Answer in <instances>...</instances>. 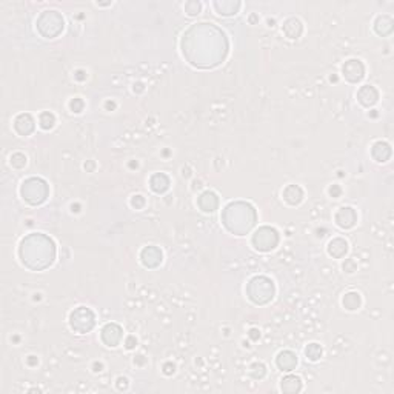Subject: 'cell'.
Listing matches in <instances>:
<instances>
[{"label":"cell","mask_w":394,"mask_h":394,"mask_svg":"<svg viewBox=\"0 0 394 394\" xmlns=\"http://www.w3.org/2000/svg\"><path fill=\"white\" fill-rule=\"evenodd\" d=\"M122 339V328L116 323H108L102 329V340L108 346H116Z\"/></svg>","instance_id":"cell-6"},{"label":"cell","mask_w":394,"mask_h":394,"mask_svg":"<svg viewBox=\"0 0 394 394\" xmlns=\"http://www.w3.org/2000/svg\"><path fill=\"white\" fill-rule=\"evenodd\" d=\"M343 307L346 310H357L360 307V296L357 293H348L343 297Z\"/></svg>","instance_id":"cell-19"},{"label":"cell","mask_w":394,"mask_h":394,"mask_svg":"<svg viewBox=\"0 0 394 394\" xmlns=\"http://www.w3.org/2000/svg\"><path fill=\"white\" fill-rule=\"evenodd\" d=\"M283 199H285L290 205H297L301 203V200L304 199V191L301 186L297 185H290L285 188L283 191Z\"/></svg>","instance_id":"cell-13"},{"label":"cell","mask_w":394,"mask_h":394,"mask_svg":"<svg viewBox=\"0 0 394 394\" xmlns=\"http://www.w3.org/2000/svg\"><path fill=\"white\" fill-rule=\"evenodd\" d=\"M364 73H365V68H364V65H362L360 60L353 59V60H348L343 65V74L350 82H359L360 79L364 77Z\"/></svg>","instance_id":"cell-5"},{"label":"cell","mask_w":394,"mask_h":394,"mask_svg":"<svg viewBox=\"0 0 394 394\" xmlns=\"http://www.w3.org/2000/svg\"><path fill=\"white\" fill-rule=\"evenodd\" d=\"M14 128L19 134L28 136V134H31L34 131V120L29 114H20V116L15 117V120H14Z\"/></svg>","instance_id":"cell-7"},{"label":"cell","mask_w":394,"mask_h":394,"mask_svg":"<svg viewBox=\"0 0 394 394\" xmlns=\"http://www.w3.org/2000/svg\"><path fill=\"white\" fill-rule=\"evenodd\" d=\"M54 123H56V119H54V116H53L51 113H43V114L40 116V127H42L43 130H50V128H53V127H54Z\"/></svg>","instance_id":"cell-21"},{"label":"cell","mask_w":394,"mask_h":394,"mask_svg":"<svg viewBox=\"0 0 394 394\" xmlns=\"http://www.w3.org/2000/svg\"><path fill=\"white\" fill-rule=\"evenodd\" d=\"M279 242V234L270 227H263L253 236V245L260 251H270Z\"/></svg>","instance_id":"cell-4"},{"label":"cell","mask_w":394,"mask_h":394,"mask_svg":"<svg viewBox=\"0 0 394 394\" xmlns=\"http://www.w3.org/2000/svg\"><path fill=\"white\" fill-rule=\"evenodd\" d=\"M168 186H169V179H168V176L162 174V172L154 174L151 177V188L156 193H165L168 190Z\"/></svg>","instance_id":"cell-17"},{"label":"cell","mask_w":394,"mask_h":394,"mask_svg":"<svg viewBox=\"0 0 394 394\" xmlns=\"http://www.w3.org/2000/svg\"><path fill=\"white\" fill-rule=\"evenodd\" d=\"M346 249H348V245H346V242L342 240V239H334L333 242H329V245H328V253L331 256H334V257L345 256Z\"/></svg>","instance_id":"cell-18"},{"label":"cell","mask_w":394,"mask_h":394,"mask_svg":"<svg viewBox=\"0 0 394 394\" xmlns=\"http://www.w3.org/2000/svg\"><path fill=\"white\" fill-rule=\"evenodd\" d=\"M282 390L285 393H297L302 388V382L297 376H287L282 379Z\"/></svg>","instance_id":"cell-16"},{"label":"cell","mask_w":394,"mask_h":394,"mask_svg":"<svg viewBox=\"0 0 394 394\" xmlns=\"http://www.w3.org/2000/svg\"><path fill=\"white\" fill-rule=\"evenodd\" d=\"M70 106H71V109H73L74 113H80L82 109H83V102L80 99H74Z\"/></svg>","instance_id":"cell-23"},{"label":"cell","mask_w":394,"mask_h":394,"mask_svg":"<svg viewBox=\"0 0 394 394\" xmlns=\"http://www.w3.org/2000/svg\"><path fill=\"white\" fill-rule=\"evenodd\" d=\"M136 342H137V340H136L133 336H131V337H128V340H127V348H133V346L136 345Z\"/></svg>","instance_id":"cell-26"},{"label":"cell","mask_w":394,"mask_h":394,"mask_svg":"<svg viewBox=\"0 0 394 394\" xmlns=\"http://www.w3.org/2000/svg\"><path fill=\"white\" fill-rule=\"evenodd\" d=\"M144 203H145L144 197H142V196H134V199H133V207H142Z\"/></svg>","instance_id":"cell-24"},{"label":"cell","mask_w":394,"mask_h":394,"mask_svg":"<svg viewBox=\"0 0 394 394\" xmlns=\"http://www.w3.org/2000/svg\"><path fill=\"white\" fill-rule=\"evenodd\" d=\"M283 33H285L290 39H297L302 34V23L297 19H288L283 25Z\"/></svg>","instance_id":"cell-15"},{"label":"cell","mask_w":394,"mask_h":394,"mask_svg":"<svg viewBox=\"0 0 394 394\" xmlns=\"http://www.w3.org/2000/svg\"><path fill=\"white\" fill-rule=\"evenodd\" d=\"M94 314L91 310L85 307H79L76 311L71 313V326L73 329L79 331V333H86L94 326Z\"/></svg>","instance_id":"cell-3"},{"label":"cell","mask_w":394,"mask_h":394,"mask_svg":"<svg viewBox=\"0 0 394 394\" xmlns=\"http://www.w3.org/2000/svg\"><path fill=\"white\" fill-rule=\"evenodd\" d=\"M142 262H144L145 266H157L160 262H162V253L156 246H148L142 251Z\"/></svg>","instance_id":"cell-9"},{"label":"cell","mask_w":394,"mask_h":394,"mask_svg":"<svg viewBox=\"0 0 394 394\" xmlns=\"http://www.w3.org/2000/svg\"><path fill=\"white\" fill-rule=\"evenodd\" d=\"M276 362H277V367L282 371H293L296 368V365H297V357L291 351H282L277 356Z\"/></svg>","instance_id":"cell-11"},{"label":"cell","mask_w":394,"mask_h":394,"mask_svg":"<svg viewBox=\"0 0 394 394\" xmlns=\"http://www.w3.org/2000/svg\"><path fill=\"white\" fill-rule=\"evenodd\" d=\"M11 163H12V166H15V168H23V166L26 165V157H25L23 154H20V153H15V154L11 157Z\"/></svg>","instance_id":"cell-22"},{"label":"cell","mask_w":394,"mask_h":394,"mask_svg":"<svg viewBox=\"0 0 394 394\" xmlns=\"http://www.w3.org/2000/svg\"><path fill=\"white\" fill-rule=\"evenodd\" d=\"M305 353H307V357L310 360H319L320 356H322V346L319 343H310L307 346Z\"/></svg>","instance_id":"cell-20"},{"label":"cell","mask_w":394,"mask_h":394,"mask_svg":"<svg viewBox=\"0 0 394 394\" xmlns=\"http://www.w3.org/2000/svg\"><path fill=\"white\" fill-rule=\"evenodd\" d=\"M219 205V200H217V196L211 191H207L203 193L200 197H199V207L205 211V213H213Z\"/></svg>","instance_id":"cell-12"},{"label":"cell","mask_w":394,"mask_h":394,"mask_svg":"<svg viewBox=\"0 0 394 394\" xmlns=\"http://www.w3.org/2000/svg\"><path fill=\"white\" fill-rule=\"evenodd\" d=\"M329 193H331V196H334V197H336V196L340 194V188H339V186H333V188H331V190H329Z\"/></svg>","instance_id":"cell-25"},{"label":"cell","mask_w":394,"mask_h":394,"mask_svg":"<svg viewBox=\"0 0 394 394\" xmlns=\"http://www.w3.org/2000/svg\"><path fill=\"white\" fill-rule=\"evenodd\" d=\"M357 99L362 105H365V106H370V105H374L377 102V99H379V92H377V89L374 86H370V85H365V86H362L357 92Z\"/></svg>","instance_id":"cell-8"},{"label":"cell","mask_w":394,"mask_h":394,"mask_svg":"<svg viewBox=\"0 0 394 394\" xmlns=\"http://www.w3.org/2000/svg\"><path fill=\"white\" fill-rule=\"evenodd\" d=\"M337 225L342 228H351L356 224V213L353 208H340V211L336 214Z\"/></svg>","instance_id":"cell-10"},{"label":"cell","mask_w":394,"mask_h":394,"mask_svg":"<svg viewBox=\"0 0 394 394\" xmlns=\"http://www.w3.org/2000/svg\"><path fill=\"white\" fill-rule=\"evenodd\" d=\"M371 153L377 162H387L391 156V148L388 144H385V142H377V144H374Z\"/></svg>","instance_id":"cell-14"},{"label":"cell","mask_w":394,"mask_h":394,"mask_svg":"<svg viewBox=\"0 0 394 394\" xmlns=\"http://www.w3.org/2000/svg\"><path fill=\"white\" fill-rule=\"evenodd\" d=\"M248 296L254 304H266L274 296V285L266 277H254L249 282Z\"/></svg>","instance_id":"cell-1"},{"label":"cell","mask_w":394,"mask_h":394,"mask_svg":"<svg viewBox=\"0 0 394 394\" xmlns=\"http://www.w3.org/2000/svg\"><path fill=\"white\" fill-rule=\"evenodd\" d=\"M48 194V186L42 179H28L22 185V196L29 203L37 205L42 203Z\"/></svg>","instance_id":"cell-2"},{"label":"cell","mask_w":394,"mask_h":394,"mask_svg":"<svg viewBox=\"0 0 394 394\" xmlns=\"http://www.w3.org/2000/svg\"><path fill=\"white\" fill-rule=\"evenodd\" d=\"M256 333H257V329H251V331H249V336L253 337V339H257V334H256Z\"/></svg>","instance_id":"cell-27"}]
</instances>
